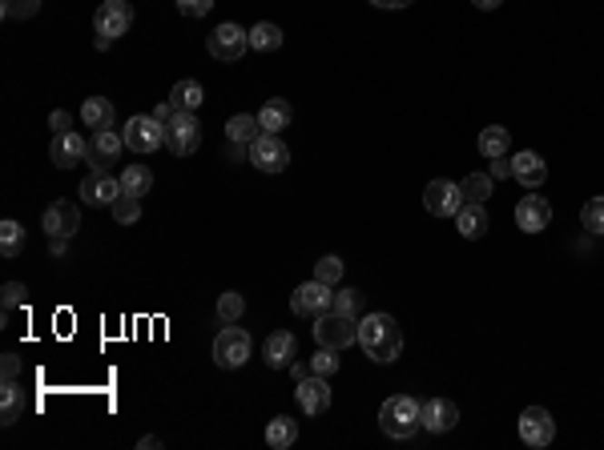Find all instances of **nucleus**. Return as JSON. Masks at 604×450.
Here are the masks:
<instances>
[{
    "label": "nucleus",
    "mask_w": 604,
    "mask_h": 450,
    "mask_svg": "<svg viewBox=\"0 0 604 450\" xmlns=\"http://www.w3.org/2000/svg\"><path fill=\"white\" fill-rule=\"evenodd\" d=\"M359 346L371 362H395L399 350H403V330L391 314H367L359 322Z\"/></svg>",
    "instance_id": "1"
},
{
    "label": "nucleus",
    "mask_w": 604,
    "mask_h": 450,
    "mask_svg": "<svg viewBox=\"0 0 604 450\" xmlns=\"http://www.w3.org/2000/svg\"><path fill=\"white\" fill-rule=\"evenodd\" d=\"M423 426V402L411 394H391V398L379 406V430L387 438H411Z\"/></svg>",
    "instance_id": "2"
},
{
    "label": "nucleus",
    "mask_w": 604,
    "mask_h": 450,
    "mask_svg": "<svg viewBox=\"0 0 604 450\" xmlns=\"http://www.w3.org/2000/svg\"><path fill=\"white\" fill-rule=\"evenodd\" d=\"M314 342L331 346V350H347V346L359 342V318L342 314V309H327V314L314 318Z\"/></svg>",
    "instance_id": "3"
},
{
    "label": "nucleus",
    "mask_w": 604,
    "mask_h": 450,
    "mask_svg": "<svg viewBox=\"0 0 604 450\" xmlns=\"http://www.w3.org/2000/svg\"><path fill=\"white\" fill-rule=\"evenodd\" d=\"M121 137H125V149L129 153H157V149L165 145V125L153 117V112H137V117L125 121V129H121Z\"/></svg>",
    "instance_id": "4"
},
{
    "label": "nucleus",
    "mask_w": 604,
    "mask_h": 450,
    "mask_svg": "<svg viewBox=\"0 0 604 450\" xmlns=\"http://www.w3.org/2000/svg\"><path fill=\"white\" fill-rule=\"evenodd\" d=\"M213 362L222 366V370H238V366L250 362V334L242 330V326L226 322L213 338Z\"/></svg>",
    "instance_id": "5"
},
{
    "label": "nucleus",
    "mask_w": 604,
    "mask_h": 450,
    "mask_svg": "<svg viewBox=\"0 0 604 450\" xmlns=\"http://www.w3.org/2000/svg\"><path fill=\"white\" fill-rule=\"evenodd\" d=\"M206 49H210L213 61H242V56H246V49H250V28H242V24H234V21L210 28Z\"/></svg>",
    "instance_id": "6"
},
{
    "label": "nucleus",
    "mask_w": 604,
    "mask_h": 450,
    "mask_svg": "<svg viewBox=\"0 0 604 450\" xmlns=\"http://www.w3.org/2000/svg\"><path fill=\"white\" fill-rule=\"evenodd\" d=\"M165 145H170L173 157L198 153V145H202V125H198V117H193V112H185V109L173 112L170 125H165Z\"/></svg>",
    "instance_id": "7"
},
{
    "label": "nucleus",
    "mask_w": 604,
    "mask_h": 450,
    "mask_svg": "<svg viewBox=\"0 0 604 450\" xmlns=\"http://www.w3.org/2000/svg\"><path fill=\"white\" fill-rule=\"evenodd\" d=\"M463 185L460 181H448V177H435V181H427L423 190V205L427 213H435V218H455V213L463 210Z\"/></svg>",
    "instance_id": "8"
},
{
    "label": "nucleus",
    "mask_w": 604,
    "mask_h": 450,
    "mask_svg": "<svg viewBox=\"0 0 604 450\" xmlns=\"http://www.w3.org/2000/svg\"><path fill=\"white\" fill-rule=\"evenodd\" d=\"M129 28H134V5H129V0H105V5L93 13V33L97 36L117 41V36H125Z\"/></svg>",
    "instance_id": "9"
},
{
    "label": "nucleus",
    "mask_w": 604,
    "mask_h": 450,
    "mask_svg": "<svg viewBox=\"0 0 604 450\" xmlns=\"http://www.w3.org/2000/svg\"><path fill=\"white\" fill-rule=\"evenodd\" d=\"M331 302H334V286H327V281H319V278L302 281V286L291 294V309H294L299 318H319V314H327Z\"/></svg>",
    "instance_id": "10"
},
{
    "label": "nucleus",
    "mask_w": 604,
    "mask_h": 450,
    "mask_svg": "<svg viewBox=\"0 0 604 450\" xmlns=\"http://www.w3.org/2000/svg\"><path fill=\"white\" fill-rule=\"evenodd\" d=\"M250 165L262 173H282L291 165V149L278 133H262L258 141H250Z\"/></svg>",
    "instance_id": "11"
},
{
    "label": "nucleus",
    "mask_w": 604,
    "mask_h": 450,
    "mask_svg": "<svg viewBox=\"0 0 604 450\" xmlns=\"http://www.w3.org/2000/svg\"><path fill=\"white\" fill-rule=\"evenodd\" d=\"M121 193H125L121 190V177H114L109 169H93L85 181H81V201H85L89 210H109Z\"/></svg>",
    "instance_id": "12"
},
{
    "label": "nucleus",
    "mask_w": 604,
    "mask_h": 450,
    "mask_svg": "<svg viewBox=\"0 0 604 450\" xmlns=\"http://www.w3.org/2000/svg\"><path fill=\"white\" fill-rule=\"evenodd\" d=\"M516 430H520V443L524 446H548L556 438V422H552V415H548L544 406H528L524 415H520V422H516Z\"/></svg>",
    "instance_id": "13"
},
{
    "label": "nucleus",
    "mask_w": 604,
    "mask_h": 450,
    "mask_svg": "<svg viewBox=\"0 0 604 450\" xmlns=\"http://www.w3.org/2000/svg\"><path fill=\"white\" fill-rule=\"evenodd\" d=\"M294 398H299L302 415H311V418L327 415V410H331V386H327V378H322V374H306L302 382H294Z\"/></svg>",
    "instance_id": "14"
},
{
    "label": "nucleus",
    "mask_w": 604,
    "mask_h": 450,
    "mask_svg": "<svg viewBox=\"0 0 604 450\" xmlns=\"http://www.w3.org/2000/svg\"><path fill=\"white\" fill-rule=\"evenodd\" d=\"M516 225L524 233H544L548 225H552V205H548V197H540V193H524L516 201Z\"/></svg>",
    "instance_id": "15"
},
{
    "label": "nucleus",
    "mask_w": 604,
    "mask_h": 450,
    "mask_svg": "<svg viewBox=\"0 0 604 450\" xmlns=\"http://www.w3.org/2000/svg\"><path fill=\"white\" fill-rule=\"evenodd\" d=\"M89 157V141L81 137V133H53L49 141V161L57 165V169H73V165H81Z\"/></svg>",
    "instance_id": "16"
},
{
    "label": "nucleus",
    "mask_w": 604,
    "mask_h": 450,
    "mask_svg": "<svg viewBox=\"0 0 604 450\" xmlns=\"http://www.w3.org/2000/svg\"><path fill=\"white\" fill-rule=\"evenodd\" d=\"M121 149H125V137L117 129H97L89 137V165L93 169H109L114 161H121Z\"/></svg>",
    "instance_id": "17"
},
{
    "label": "nucleus",
    "mask_w": 604,
    "mask_h": 450,
    "mask_svg": "<svg viewBox=\"0 0 604 450\" xmlns=\"http://www.w3.org/2000/svg\"><path fill=\"white\" fill-rule=\"evenodd\" d=\"M41 225H45V233H49V238H73V233H77V225H81V210L73 201H53L49 210H45Z\"/></svg>",
    "instance_id": "18"
},
{
    "label": "nucleus",
    "mask_w": 604,
    "mask_h": 450,
    "mask_svg": "<svg viewBox=\"0 0 604 450\" xmlns=\"http://www.w3.org/2000/svg\"><path fill=\"white\" fill-rule=\"evenodd\" d=\"M294 354H299V338H294L291 330H274L262 346V362L271 366V370H291Z\"/></svg>",
    "instance_id": "19"
},
{
    "label": "nucleus",
    "mask_w": 604,
    "mask_h": 450,
    "mask_svg": "<svg viewBox=\"0 0 604 450\" xmlns=\"http://www.w3.org/2000/svg\"><path fill=\"white\" fill-rule=\"evenodd\" d=\"M455 422H460V406L448 398H427L423 402V430H431V435H448L455 430Z\"/></svg>",
    "instance_id": "20"
},
{
    "label": "nucleus",
    "mask_w": 604,
    "mask_h": 450,
    "mask_svg": "<svg viewBox=\"0 0 604 450\" xmlns=\"http://www.w3.org/2000/svg\"><path fill=\"white\" fill-rule=\"evenodd\" d=\"M512 177L524 190H540V185L548 181V165L540 153H532V149H524V153L512 157Z\"/></svg>",
    "instance_id": "21"
},
{
    "label": "nucleus",
    "mask_w": 604,
    "mask_h": 450,
    "mask_svg": "<svg viewBox=\"0 0 604 450\" xmlns=\"http://www.w3.org/2000/svg\"><path fill=\"white\" fill-rule=\"evenodd\" d=\"M455 225H460V233L468 241H480L483 233H488V210H483V201H463V210L455 213Z\"/></svg>",
    "instance_id": "22"
},
{
    "label": "nucleus",
    "mask_w": 604,
    "mask_h": 450,
    "mask_svg": "<svg viewBox=\"0 0 604 450\" xmlns=\"http://www.w3.org/2000/svg\"><path fill=\"white\" fill-rule=\"evenodd\" d=\"M25 410H29L25 390L16 386V382H0V422H5V426H13V422L25 418Z\"/></svg>",
    "instance_id": "23"
},
{
    "label": "nucleus",
    "mask_w": 604,
    "mask_h": 450,
    "mask_svg": "<svg viewBox=\"0 0 604 450\" xmlns=\"http://www.w3.org/2000/svg\"><path fill=\"white\" fill-rule=\"evenodd\" d=\"M114 117H117V109H114V101L109 97H85V105H81V121H85V129H114Z\"/></svg>",
    "instance_id": "24"
},
{
    "label": "nucleus",
    "mask_w": 604,
    "mask_h": 450,
    "mask_svg": "<svg viewBox=\"0 0 604 450\" xmlns=\"http://www.w3.org/2000/svg\"><path fill=\"white\" fill-rule=\"evenodd\" d=\"M291 121H294V109L286 105L282 97L266 101V105L258 109V125H262V133H278V129H286Z\"/></svg>",
    "instance_id": "25"
},
{
    "label": "nucleus",
    "mask_w": 604,
    "mask_h": 450,
    "mask_svg": "<svg viewBox=\"0 0 604 450\" xmlns=\"http://www.w3.org/2000/svg\"><path fill=\"white\" fill-rule=\"evenodd\" d=\"M508 149H512V129L488 125V129L480 133V153L488 157V161H496V157H508Z\"/></svg>",
    "instance_id": "26"
},
{
    "label": "nucleus",
    "mask_w": 604,
    "mask_h": 450,
    "mask_svg": "<svg viewBox=\"0 0 604 450\" xmlns=\"http://www.w3.org/2000/svg\"><path fill=\"white\" fill-rule=\"evenodd\" d=\"M121 190L134 193V197L153 193V169H150V165H142V161L125 165V169H121Z\"/></svg>",
    "instance_id": "27"
},
{
    "label": "nucleus",
    "mask_w": 604,
    "mask_h": 450,
    "mask_svg": "<svg viewBox=\"0 0 604 450\" xmlns=\"http://www.w3.org/2000/svg\"><path fill=\"white\" fill-rule=\"evenodd\" d=\"M226 137L234 145H250V141L262 137V125H258V112H238V117L226 121Z\"/></svg>",
    "instance_id": "28"
},
{
    "label": "nucleus",
    "mask_w": 604,
    "mask_h": 450,
    "mask_svg": "<svg viewBox=\"0 0 604 450\" xmlns=\"http://www.w3.org/2000/svg\"><path fill=\"white\" fill-rule=\"evenodd\" d=\"M25 246H29V238H25V225L21 221H0V258H21L25 253Z\"/></svg>",
    "instance_id": "29"
},
{
    "label": "nucleus",
    "mask_w": 604,
    "mask_h": 450,
    "mask_svg": "<svg viewBox=\"0 0 604 450\" xmlns=\"http://www.w3.org/2000/svg\"><path fill=\"white\" fill-rule=\"evenodd\" d=\"M294 438H299V422L286 418V415L271 418V426H266V446H271V450H286V446H294Z\"/></svg>",
    "instance_id": "30"
},
{
    "label": "nucleus",
    "mask_w": 604,
    "mask_h": 450,
    "mask_svg": "<svg viewBox=\"0 0 604 450\" xmlns=\"http://www.w3.org/2000/svg\"><path fill=\"white\" fill-rule=\"evenodd\" d=\"M170 101H173V109L198 112V109H202V101H206V89H202L198 81H178V84L170 89Z\"/></svg>",
    "instance_id": "31"
},
{
    "label": "nucleus",
    "mask_w": 604,
    "mask_h": 450,
    "mask_svg": "<svg viewBox=\"0 0 604 450\" xmlns=\"http://www.w3.org/2000/svg\"><path fill=\"white\" fill-rule=\"evenodd\" d=\"M250 49H254V53L282 49V28H278L274 21H258L254 28H250Z\"/></svg>",
    "instance_id": "32"
},
{
    "label": "nucleus",
    "mask_w": 604,
    "mask_h": 450,
    "mask_svg": "<svg viewBox=\"0 0 604 450\" xmlns=\"http://www.w3.org/2000/svg\"><path fill=\"white\" fill-rule=\"evenodd\" d=\"M109 213H114V221H117V225H137V221H142V197L121 193L117 201L109 205Z\"/></svg>",
    "instance_id": "33"
},
{
    "label": "nucleus",
    "mask_w": 604,
    "mask_h": 450,
    "mask_svg": "<svg viewBox=\"0 0 604 450\" xmlns=\"http://www.w3.org/2000/svg\"><path fill=\"white\" fill-rule=\"evenodd\" d=\"M580 225L592 233V238H600V233H604V197H592V201H584Z\"/></svg>",
    "instance_id": "34"
},
{
    "label": "nucleus",
    "mask_w": 604,
    "mask_h": 450,
    "mask_svg": "<svg viewBox=\"0 0 604 450\" xmlns=\"http://www.w3.org/2000/svg\"><path fill=\"white\" fill-rule=\"evenodd\" d=\"M242 314H246V298H242L238 289H226V294L218 298V322H238Z\"/></svg>",
    "instance_id": "35"
},
{
    "label": "nucleus",
    "mask_w": 604,
    "mask_h": 450,
    "mask_svg": "<svg viewBox=\"0 0 604 450\" xmlns=\"http://www.w3.org/2000/svg\"><path fill=\"white\" fill-rule=\"evenodd\" d=\"M463 197L468 201H488L491 197V173H471V177H463Z\"/></svg>",
    "instance_id": "36"
},
{
    "label": "nucleus",
    "mask_w": 604,
    "mask_h": 450,
    "mask_svg": "<svg viewBox=\"0 0 604 450\" xmlns=\"http://www.w3.org/2000/svg\"><path fill=\"white\" fill-rule=\"evenodd\" d=\"M339 350H331V346H319V354L311 358V374H322V378H334L339 374Z\"/></svg>",
    "instance_id": "37"
},
{
    "label": "nucleus",
    "mask_w": 604,
    "mask_h": 450,
    "mask_svg": "<svg viewBox=\"0 0 604 450\" xmlns=\"http://www.w3.org/2000/svg\"><path fill=\"white\" fill-rule=\"evenodd\" d=\"M0 13L8 21H29V16L41 13V0H0Z\"/></svg>",
    "instance_id": "38"
},
{
    "label": "nucleus",
    "mask_w": 604,
    "mask_h": 450,
    "mask_svg": "<svg viewBox=\"0 0 604 450\" xmlns=\"http://www.w3.org/2000/svg\"><path fill=\"white\" fill-rule=\"evenodd\" d=\"M314 278L327 281V286H339V281H342V258H334V253L319 258V266H314Z\"/></svg>",
    "instance_id": "39"
},
{
    "label": "nucleus",
    "mask_w": 604,
    "mask_h": 450,
    "mask_svg": "<svg viewBox=\"0 0 604 450\" xmlns=\"http://www.w3.org/2000/svg\"><path fill=\"white\" fill-rule=\"evenodd\" d=\"M25 302H29L25 281H5V289H0V306H5V314H8V309H16V306H25Z\"/></svg>",
    "instance_id": "40"
},
{
    "label": "nucleus",
    "mask_w": 604,
    "mask_h": 450,
    "mask_svg": "<svg viewBox=\"0 0 604 450\" xmlns=\"http://www.w3.org/2000/svg\"><path fill=\"white\" fill-rule=\"evenodd\" d=\"M331 309H342V314H359V289H334Z\"/></svg>",
    "instance_id": "41"
},
{
    "label": "nucleus",
    "mask_w": 604,
    "mask_h": 450,
    "mask_svg": "<svg viewBox=\"0 0 604 450\" xmlns=\"http://www.w3.org/2000/svg\"><path fill=\"white\" fill-rule=\"evenodd\" d=\"M173 5H178V13H182V16L198 21V16H206L210 8H213V0H173Z\"/></svg>",
    "instance_id": "42"
},
{
    "label": "nucleus",
    "mask_w": 604,
    "mask_h": 450,
    "mask_svg": "<svg viewBox=\"0 0 604 450\" xmlns=\"http://www.w3.org/2000/svg\"><path fill=\"white\" fill-rule=\"evenodd\" d=\"M16 374H21V354H5L0 358V382H16Z\"/></svg>",
    "instance_id": "43"
},
{
    "label": "nucleus",
    "mask_w": 604,
    "mask_h": 450,
    "mask_svg": "<svg viewBox=\"0 0 604 450\" xmlns=\"http://www.w3.org/2000/svg\"><path fill=\"white\" fill-rule=\"evenodd\" d=\"M69 125H73V112H64V109H53L49 112V129H53V133H69Z\"/></svg>",
    "instance_id": "44"
},
{
    "label": "nucleus",
    "mask_w": 604,
    "mask_h": 450,
    "mask_svg": "<svg viewBox=\"0 0 604 450\" xmlns=\"http://www.w3.org/2000/svg\"><path fill=\"white\" fill-rule=\"evenodd\" d=\"M173 112H178V109H173V101H162V105H153V117L162 121V125H170Z\"/></svg>",
    "instance_id": "45"
},
{
    "label": "nucleus",
    "mask_w": 604,
    "mask_h": 450,
    "mask_svg": "<svg viewBox=\"0 0 604 450\" xmlns=\"http://www.w3.org/2000/svg\"><path fill=\"white\" fill-rule=\"evenodd\" d=\"M491 177H512V161H508V157H496V161H491Z\"/></svg>",
    "instance_id": "46"
},
{
    "label": "nucleus",
    "mask_w": 604,
    "mask_h": 450,
    "mask_svg": "<svg viewBox=\"0 0 604 450\" xmlns=\"http://www.w3.org/2000/svg\"><path fill=\"white\" fill-rule=\"evenodd\" d=\"M69 249V238H49V258H64Z\"/></svg>",
    "instance_id": "47"
},
{
    "label": "nucleus",
    "mask_w": 604,
    "mask_h": 450,
    "mask_svg": "<svg viewBox=\"0 0 604 450\" xmlns=\"http://www.w3.org/2000/svg\"><path fill=\"white\" fill-rule=\"evenodd\" d=\"M306 374H311V362H291V378L294 382H302Z\"/></svg>",
    "instance_id": "48"
},
{
    "label": "nucleus",
    "mask_w": 604,
    "mask_h": 450,
    "mask_svg": "<svg viewBox=\"0 0 604 450\" xmlns=\"http://www.w3.org/2000/svg\"><path fill=\"white\" fill-rule=\"evenodd\" d=\"M371 5H375V8H407L411 0H371Z\"/></svg>",
    "instance_id": "49"
},
{
    "label": "nucleus",
    "mask_w": 604,
    "mask_h": 450,
    "mask_svg": "<svg viewBox=\"0 0 604 450\" xmlns=\"http://www.w3.org/2000/svg\"><path fill=\"white\" fill-rule=\"evenodd\" d=\"M471 5H476V8H483V13H491V8H500V5H504V0H471Z\"/></svg>",
    "instance_id": "50"
},
{
    "label": "nucleus",
    "mask_w": 604,
    "mask_h": 450,
    "mask_svg": "<svg viewBox=\"0 0 604 450\" xmlns=\"http://www.w3.org/2000/svg\"><path fill=\"white\" fill-rule=\"evenodd\" d=\"M137 446H142V450H162V438H142Z\"/></svg>",
    "instance_id": "51"
}]
</instances>
